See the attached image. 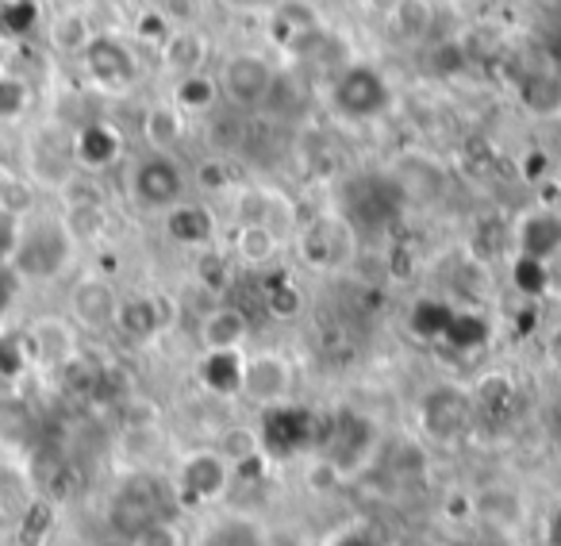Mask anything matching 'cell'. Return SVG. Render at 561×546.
I'll use <instances>...</instances> for the list:
<instances>
[{"label": "cell", "instance_id": "cell-42", "mask_svg": "<svg viewBox=\"0 0 561 546\" xmlns=\"http://www.w3.org/2000/svg\"><path fill=\"white\" fill-rule=\"evenodd\" d=\"M85 4H116V0H85Z\"/></svg>", "mask_w": 561, "mask_h": 546}, {"label": "cell", "instance_id": "cell-24", "mask_svg": "<svg viewBox=\"0 0 561 546\" xmlns=\"http://www.w3.org/2000/svg\"><path fill=\"white\" fill-rule=\"evenodd\" d=\"M473 515L492 527H515L527 515V500L507 485H489L473 497Z\"/></svg>", "mask_w": 561, "mask_h": 546}, {"label": "cell", "instance_id": "cell-12", "mask_svg": "<svg viewBox=\"0 0 561 546\" xmlns=\"http://www.w3.org/2000/svg\"><path fill=\"white\" fill-rule=\"evenodd\" d=\"M178 485L188 500H196V504L219 500L227 492V485H231V462H227L216 446H201V451L181 458Z\"/></svg>", "mask_w": 561, "mask_h": 546}, {"label": "cell", "instance_id": "cell-18", "mask_svg": "<svg viewBox=\"0 0 561 546\" xmlns=\"http://www.w3.org/2000/svg\"><path fill=\"white\" fill-rule=\"evenodd\" d=\"M265 27L277 35L280 43L308 39V35L328 32V16H323L320 0H273L265 9Z\"/></svg>", "mask_w": 561, "mask_h": 546}, {"label": "cell", "instance_id": "cell-43", "mask_svg": "<svg viewBox=\"0 0 561 546\" xmlns=\"http://www.w3.org/2000/svg\"><path fill=\"white\" fill-rule=\"evenodd\" d=\"M369 4H377V9H385V4H389V0H369Z\"/></svg>", "mask_w": 561, "mask_h": 546}, {"label": "cell", "instance_id": "cell-22", "mask_svg": "<svg viewBox=\"0 0 561 546\" xmlns=\"http://www.w3.org/2000/svg\"><path fill=\"white\" fill-rule=\"evenodd\" d=\"M285 242L270 231L265 224H234L231 231V258L247 270H270Z\"/></svg>", "mask_w": 561, "mask_h": 546}, {"label": "cell", "instance_id": "cell-6", "mask_svg": "<svg viewBox=\"0 0 561 546\" xmlns=\"http://www.w3.org/2000/svg\"><path fill=\"white\" fill-rule=\"evenodd\" d=\"M297 393V366L280 351H242V385L239 397L257 405L262 412L285 408Z\"/></svg>", "mask_w": 561, "mask_h": 546}, {"label": "cell", "instance_id": "cell-4", "mask_svg": "<svg viewBox=\"0 0 561 546\" xmlns=\"http://www.w3.org/2000/svg\"><path fill=\"white\" fill-rule=\"evenodd\" d=\"M127 196H131L135 208L162 216L170 204L188 196V178L173 155H154V150H147V155L127 166Z\"/></svg>", "mask_w": 561, "mask_h": 546}, {"label": "cell", "instance_id": "cell-10", "mask_svg": "<svg viewBox=\"0 0 561 546\" xmlns=\"http://www.w3.org/2000/svg\"><path fill=\"white\" fill-rule=\"evenodd\" d=\"M162 231H165V239L178 242V247L204 250L219 242V216L208 201L185 196V201L170 204V208L162 212Z\"/></svg>", "mask_w": 561, "mask_h": 546}, {"label": "cell", "instance_id": "cell-31", "mask_svg": "<svg viewBox=\"0 0 561 546\" xmlns=\"http://www.w3.org/2000/svg\"><path fill=\"white\" fill-rule=\"evenodd\" d=\"M32 346H27L24 331H12V335H0V377H16L32 366Z\"/></svg>", "mask_w": 561, "mask_h": 546}, {"label": "cell", "instance_id": "cell-33", "mask_svg": "<svg viewBox=\"0 0 561 546\" xmlns=\"http://www.w3.org/2000/svg\"><path fill=\"white\" fill-rule=\"evenodd\" d=\"M131 546H185V535L173 520L158 515V520H147L131 531Z\"/></svg>", "mask_w": 561, "mask_h": 546}, {"label": "cell", "instance_id": "cell-16", "mask_svg": "<svg viewBox=\"0 0 561 546\" xmlns=\"http://www.w3.org/2000/svg\"><path fill=\"white\" fill-rule=\"evenodd\" d=\"M515 250L530 262H550L561 254V208H530L515 219Z\"/></svg>", "mask_w": 561, "mask_h": 546}, {"label": "cell", "instance_id": "cell-37", "mask_svg": "<svg viewBox=\"0 0 561 546\" xmlns=\"http://www.w3.org/2000/svg\"><path fill=\"white\" fill-rule=\"evenodd\" d=\"M20 227H24V219L9 216V212L0 208V265L12 262V250H16V242H20Z\"/></svg>", "mask_w": 561, "mask_h": 546}, {"label": "cell", "instance_id": "cell-8", "mask_svg": "<svg viewBox=\"0 0 561 546\" xmlns=\"http://www.w3.org/2000/svg\"><path fill=\"white\" fill-rule=\"evenodd\" d=\"M297 254L305 258V265L312 270H339V265L351 262L354 254V231L346 227V219L323 216L316 224H305L293 239Z\"/></svg>", "mask_w": 561, "mask_h": 546}, {"label": "cell", "instance_id": "cell-1", "mask_svg": "<svg viewBox=\"0 0 561 546\" xmlns=\"http://www.w3.org/2000/svg\"><path fill=\"white\" fill-rule=\"evenodd\" d=\"M73 258H78V242L70 239L62 216H27L9 265L20 285H47L70 270Z\"/></svg>", "mask_w": 561, "mask_h": 546}, {"label": "cell", "instance_id": "cell-19", "mask_svg": "<svg viewBox=\"0 0 561 546\" xmlns=\"http://www.w3.org/2000/svg\"><path fill=\"white\" fill-rule=\"evenodd\" d=\"M188 124H193V120H188L181 109H173L170 96H162V101L147 104L139 116L142 147L154 150V155H173V150L188 139Z\"/></svg>", "mask_w": 561, "mask_h": 546}, {"label": "cell", "instance_id": "cell-36", "mask_svg": "<svg viewBox=\"0 0 561 546\" xmlns=\"http://www.w3.org/2000/svg\"><path fill=\"white\" fill-rule=\"evenodd\" d=\"M265 300H270V312L273 316H297L300 305H305V297H300V289L289 282V277H280V282L273 285L270 293H265Z\"/></svg>", "mask_w": 561, "mask_h": 546}, {"label": "cell", "instance_id": "cell-38", "mask_svg": "<svg viewBox=\"0 0 561 546\" xmlns=\"http://www.w3.org/2000/svg\"><path fill=\"white\" fill-rule=\"evenodd\" d=\"M16 293H20V277L12 273V265H0V320H4V312L12 308Z\"/></svg>", "mask_w": 561, "mask_h": 546}, {"label": "cell", "instance_id": "cell-2", "mask_svg": "<svg viewBox=\"0 0 561 546\" xmlns=\"http://www.w3.org/2000/svg\"><path fill=\"white\" fill-rule=\"evenodd\" d=\"M273 78H277V66L265 50L257 47H234L224 55V62L216 66L219 96H224L227 109L234 112H257L270 101Z\"/></svg>", "mask_w": 561, "mask_h": 546}, {"label": "cell", "instance_id": "cell-29", "mask_svg": "<svg viewBox=\"0 0 561 546\" xmlns=\"http://www.w3.org/2000/svg\"><path fill=\"white\" fill-rule=\"evenodd\" d=\"M262 224L270 227L273 235H277L285 247H289L293 239H297V231L305 224H300V212H297V201H293L285 189H270L265 185V208H262Z\"/></svg>", "mask_w": 561, "mask_h": 546}, {"label": "cell", "instance_id": "cell-21", "mask_svg": "<svg viewBox=\"0 0 561 546\" xmlns=\"http://www.w3.org/2000/svg\"><path fill=\"white\" fill-rule=\"evenodd\" d=\"M170 104L185 112L188 120H208L211 112L224 109L216 73L204 70V73H188V78L170 81Z\"/></svg>", "mask_w": 561, "mask_h": 546}, {"label": "cell", "instance_id": "cell-44", "mask_svg": "<svg viewBox=\"0 0 561 546\" xmlns=\"http://www.w3.org/2000/svg\"><path fill=\"white\" fill-rule=\"evenodd\" d=\"M27 4H43V0H27Z\"/></svg>", "mask_w": 561, "mask_h": 546}, {"label": "cell", "instance_id": "cell-3", "mask_svg": "<svg viewBox=\"0 0 561 546\" xmlns=\"http://www.w3.org/2000/svg\"><path fill=\"white\" fill-rule=\"evenodd\" d=\"M78 162H73V132H66L62 124L47 120V124L32 127L24 143V178L35 189H50L62 193V185L70 178H78Z\"/></svg>", "mask_w": 561, "mask_h": 546}, {"label": "cell", "instance_id": "cell-32", "mask_svg": "<svg viewBox=\"0 0 561 546\" xmlns=\"http://www.w3.org/2000/svg\"><path fill=\"white\" fill-rule=\"evenodd\" d=\"M196 189L204 196H231L234 181H231V170H227V158L211 155L208 162L196 166Z\"/></svg>", "mask_w": 561, "mask_h": 546}, {"label": "cell", "instance_id": "cell-34", "mask_svg": "<svg viewBox=\"0 0 561 546\" xmlns=\"http://www.w3.org/2000/svg\"><path fill=\"white\" fill-rule=\"evenodd\" d=\"M173 27H170V20L162 16V12L150 4V9H142L139 16H135V24H131V43H142V47H154L158 50V43L170 35Z\"/></svg>", "mask_w": 561, "mask_h": 546}, {"label": "cell", "instance_id": "cell-5", "mask_svg": "<svg viewBox=\"0 0 561 546\" xmlns=\"http://www.w3.org/2000/svg\"><path fill=\"white\" fill-rule=\"evenodd\" d=\"M78 66H81V73L108 96L131 93L135 81H139V50H135L131 35L96 32V39L89 43V50L78 58Z\"/></svg>", "mask_w": 561, "mask_h": 546}, {"label": "cell", "instance_id": "cell-17", "mask_svg": "<svg viewBox=\"0 0 561 546\" xmlns=\"http://www.w3.org/2000/svg\"><path fill=\"white\" fill-rule=\"evenodd\" d=\"M385 35L397 47H423L435 32V4L431 0H389L385 4Z\"/></svg>", "mask_w": 561, "mask_h": 546}, {"label": "cell", "instance_id": "cell-30", "mask_svg": "<svg viewBox=\"0 0 561 546\" xmlns=\"http://www.w3.org/2000/svg\"><path fill=\"white\" fill-rule=\"evenodd\" d=\"M231 262L234 258H227V250H219V242L216 247H204V250H196V285L201 289H208V293H224L227 289V282H231Z\"/></svg>", "mask_w": 561, "mask_h": 546}, {"label": "cell", "instance_id": "cell-40", "mask_svg": "<svg viewBox=\"0 0 561 546\" xmlns=\"http://www.w3.org/2000/svg\"><path fill=\"white\" fill-rule=\"evenodd\" d=\"M542 282H546V293L561 297V254H553L550 262H542Z\"/></svg>", "mask_w": 561, "mask_h": 546}, {"label": "cell", "instance_id": "cell-39", "mask_svg": "<svg viewBox=\"0 0 561 546\" xmlns=\"http://www.w3.org/2000/svg\"><path fill=\"white\" fill-rule=\"evenodd\" d=\"M216 4L224 12H234V16H257V12L265 16V9H270L273 0H216Z\"/></svg>", "mask_w": 561, "mask_h": 546}, {"label": "cell", "instance_id": "cell-41", "mask_svg": "<svg viewBox=\"0 0 561 546\" xmlns=\"http://www.w3.org/2000/svg\"><path fill=\"white\" fill-rule=\"evenodd\" d=\"M546 359H550V366L561 374V323L550 331V339H546Z\"/></svg>", "mask_w": 561, "mask_h": 546}, {"label": "cell", "instance_id": "cell-7", "mask_svg": "<svg viewBox=\"0 0 561 546\" xmlns=\"http://www.w3.org/2000/svg\"><path fill=\"white\" fill-rule=\"evenodd\" d=\"M124 293L116 289L112 277L104 273H81L78 282L70 285V323L89 335H104V331H116V312Z\"/></svg>", "mask_w": 561, "mask_h": 546}, {"label": "cell", "instance_id": "cell-15", "mask_svg": "<svg viewBox=\"0 0 561 546\" xmlns=\"http://www.w3.org/2000/svg\"><path fill=\"white\" fill-rule=\"evenodd\" d=\"M173 323V300L154 297V293H135V297L119 300L116 331L127 335L131 343H150Z\"/></svg>", "mask_w": 561, "mask_h": 546}, {"label": "cell", "instance_id": "cell-26", "mask_svg": "<svg viewBox=\"0 0 561 546\" xmlns=\"http://www.w3.org/2000/svg\"><path fill=\"white\" fill-rule=\"evenodd\" d=\"M43 4H27V0H0V43L16 47L27 43L35 32H43Z\"/></svg>", "mask_w": 561, "mask_h": 546}, {"label": "cell", "instance_id": "cell-11", "mask_svg": "<svg viewBox=\"0 0 561 546\" xmlns=\"http://www.w3.org/2000/svg\"><path fill=\"white\" fill-rule=\"evenodd\" d=\"M158 70L170 81L188 78V73H204L211 66V35L204 27H173L162 43H158Z\"/></svg>", "mask_w": 561, "mask_h": 546}, {"label": "cell", "instance_id": "cell-20", "mask_svg": "<svg viewBox=\"0 0 561 546\" xmlns=\"http://www.w3.org/2000/svg\"><path fill=\"white\" fill-rule=\"evenodd\" d=\"M24 335H27V346H32V359L47 362V366H55V369L62 366V362H70L73 354H81L73 323L58 320V316H47V320L32 323Z\"/></svg>", "mask_w": 561, "mask_h": 546}, {"label": "cell", "instance_id": "cell-23", "mask_svg": "<svg viewBox=\"0 0 561 546\" xmlns=\"http://www.w3.org/2000/svg\"><path fill=\"white\" fill-rule=\"evenodd\" d=\"M519 104L530 120H558L561 116V73L535 70L519 86Z\"/></svg>", "mask_w": 561, "mask_h": 546}, {"label": "cell", "instance_id": "cell-25", "mask_svg": "<svg viewBox=\"0 0 561 546\" xmlns=\"http://www.w3.org/2000/svg\"><path fill=\"white\" fill-rule=\"evenodd\" d=\"M196 377H201V385L211 393V397H239L242 351L239 354H201Z\"/></svg>", "mask_w": 561, "mask_h": 546}, {"label": "cell", "instance_id": "cell-28", "mask_svg": "<svg viewBox=\"0 0 561 546\" xmlns=\"http://www.w3.org/2000/svg\"><path fill=\"white\" fill-rule=\"evenodd\" d=\"M58 216H62L66 231L78 247L101 242L108 235V204H66Z\"/></svg>", "mask_w": 561, "mask_h": 546}, {"label": "cell", "instance_id": "cell-27", "mask_svg": "<svg viewBox=\"0 0 561 546\" xmlns=\"http://www.w3.org/2000/svg\"><path fill=\"white\" fill-rule=\"evenodd\" d=\"M35 109V86L27 73L0 66V124H20Z\"/></svg>", "mask_w": 561, "mask_h": 546}, {"label": "cell", "instance_id": "cell-13", "mask_svg": "<svg viewBox=\"0 0 561 546\" xmlns=\"http://www.w3.org/2000/svg\"><path fill=\"white\" fill-rule=\"evenodd\" d=\"M124 158V135L108 120H85L73 127V162L81 173H104Z\"/></svg>", "mask_w": 561, "mask_h": 546}, {"label": "cell", "instance_id": "cell-35", "mask_svg": "<svg viewBox=\"0 0 561 546\" xmlns=\"http://www.w3.org/2000/svg\"><path fill=\"white\" fill-rule=\"evenodd\" d=\"M154 9L170 20V27H201L204 0H158Z\"/></svg>", "mask_w": 561, "mask_h": 546}, {"label": "cell", "instance_id": "cell-14", "mask_svg": "<svg viewBox=\"0 0 561 546\" xmlns=\"http://www.w3.org/2000/svg\"><path fill=\"white\" fill-rule=\"evenodd\" d=\"M201 354H239L250 343V316L239 305H216L196 323Z\"/></svg>", "mask_w": 561, "mask_h": 546}, {"label": "cell", "instance_id": "cell-9", "mask_svg": "<svg viewBox=\"0 0 561 546\" xmlns=\"http://www.w3.org/2000/svg\"><path fill=\"white\" fill-rule=\"evenodd\" d=\"M96 20L89 12V4H62L58 12L43 16V47L55 58H73L78 62L89 50V43L96 39Z\"/></svg>", "mask_w": 561, "mask_h": 546}]
</instances>
